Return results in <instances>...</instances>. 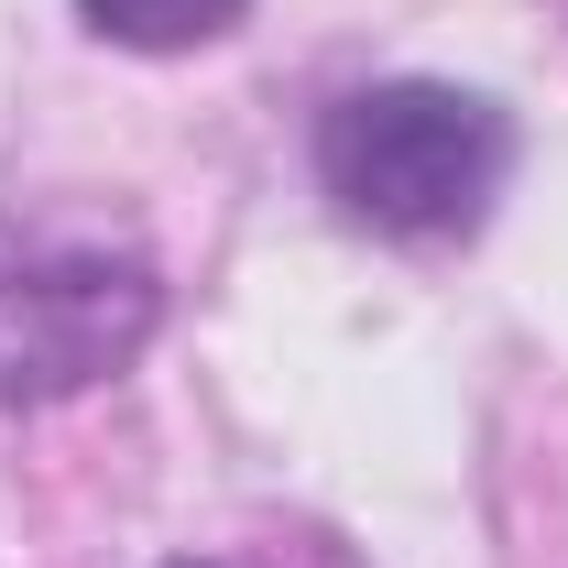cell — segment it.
I'll use <instances>...</instances> for the list:
<instances>
[{"instance_id": "cell-3", "label": "cell", "mask_w": 568, "mask_h": 568, "mask_svg": "<svg viewBox=\"0 0 568 568\" xmlns=\"http://www.w3.org/2000/svg\"><path fill=\"white\" fill-rule=\"evenodd\" d=\"M241 11H252V0H77V22H88V33H110V44H132V55L219 44Z\"/></svg>"}, {"instance_id": "cell-1", "label": "cell", "mask_w": 568, "mask_h": 568, "mask_svg": "<svg viewBox=\"0 0 568 568\" xmlns=\"http://www.w3.org/2000/svg\"><path fill=\"white\" fill-rule=\"evenodd\" d=\"M514 175V121L448 77H372L317 121V186L372 241H470Z\"/></svg>"}, {"instance_id": "cell-2", "label": "cell", "mask_w": 568, "mask_h": 568, "mask_svg": "<svg viewBox=\"0 0 568 568\" xmlns=\"http://www.w3.org/2000/svg\"><path fill=\"white\" fill-rule=\"evenodd\" d=\"M164 328V284L121 241H77L0 219V405H67L142 361Z\"/></svg>"}]
</instances>
